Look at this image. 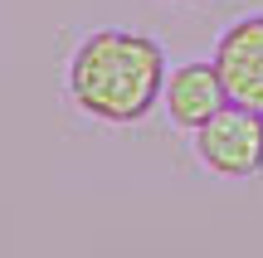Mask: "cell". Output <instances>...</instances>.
Returning <instances> with one entry per match:
<instances>
[{
	"label": "cell",
	"instance_id": "7a4b0ae2",
	"mask_svg": "<svg viewBox=\"0 0 263 258\" xmlns=\"http://www.w3.org/2000/svg\"><path fill=\"white\" fill-rule=\"evenodd\" d=\"M195 156L205 171L229 175V181L263 171V112L224 103L205 127H195Z\"/></svg>",
	"mask_w": 263,
	"mask_h": 258
},
{
	"label": "cell",
	"instance_id": "6da1fadb",
	"mask_svg": "<svg viewBox=\"0 0 263 258\" xmlns=\"http://www.w3.org/2000/svg\"><path fill=\"white\" fill-rule=\"evenodd\" d=\"M166 93V54L156 39L98 29L68 64V97L98 122H141Z\"/></svg>",
	"mask_w": 263,
	"mask_h": 258
},
{
	"label": "cell",
	"instance_id": "3957f363",
	"mask_svg": "<svg viewBox=\"0 0 263 258\" xmlns=\"http://www.w3.org/2000/svg\"><path fill=\"white\" fill-rule=\"evenodd\" d=\"M215 68H219L229 103L263 112V15H249L219 34Z\"/></svg>",
	"mask_w": 263,
	"mask_h": 258
},
{
	"label": "cell",
	"instance_id": "277c9868",
	"mask_svg": "<svg viewBox=\"0 0 263 258\" xmlns=\"http://www.w3.org/2000/svg\"><path fill=\"white\" fill-rule=\"evenodd\" d=\"M166 112L176 127H185V132H195V127H205L210 117L219 112V107L229 103L224 83H219V68L215 64H180L176 73L166 78Z\"/></svg>",
	"mask_w": 263,
	"mask_h": 258
}]
</instances>
